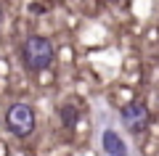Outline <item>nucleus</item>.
Returning <instances> with one entry per match:
<instances>
[{"label": "nucleus", "mask_w": 159, "mask_h": 156, "mask_svg": "<svg viewBox=\"0 0 159 156\" xmlns=\"http://www.w3.org/2000/svg\"><path fill=\"white\" fill-rule=\"evenodd\" d=\"M103 151H106L109 156H130V151H127V145H125V140L119 138L114 130H106L103 132Z\"/></svg>", "instance_id": "4"}, {"label": "nucleus", "mask_w": 159, "mask_h": 156, "mask_svg": "<svg viewBox=\"0 0 159 156\" xmlns=\"http://www.w3.org/2000/svg\"><path fill=\"white\" fill-rule=\"evenodd\" d=\"M77 109H72V106H61V119H64V124L66 127H74L77 124Z\"/></svg>", "instance_id": "5"}, {"label": "nucleus", "mask_w": 159, "mask_h": 156, "mask_svg": "<svg viewBox=\"0 0 159 156\" xmlns=\"http://www.w3.org/2000/svg\"><path fill=\"white\" fill-rule=\"evenodd\" d=\"M6 124L16 138H27L34 130V111L27 106V103H13L6 114Z\"/></svg>", "instance_id": "2"}, {"label": "nucleus", "mask_w": 159, "mask_h": 156, "mask_svg": "<svg viewBox=\"0 0 159 156\" xmlns=\"http://www.w3.org/2000/svg\"><path fill=\"white\" fill-rule=\"evenodd\" d=\"M122 124H125L133 135L143 132V130L148 127V109L143 106V103H127V106L122 109Z\"/></svg>", "instance_id": "3"}, {"label": "nucleus", "mask_w": 159, "mask_h": 156, "mask_svg": "<svg viewBox=\"0 0 159 156\" xmlns=\"http://www.w3.org/2000/svg\"><path fill=\"white\" fill-rule=\"evenodd\" d=\"M0 24H3V6H0Z\"/></svg>", "instance_id": "6"}, {"label": "nucleus", "mask_w": 159, "mask_h": 156, "mask_svg": "<svg viewBox=\"0 0 159 156\" xmlns=\"http://www.w3.org/2000/svg\"><path fill=\"white\" fill-rule=\"evenodd\" d=\"M53 56H56V48L43 34H32L21 45V58L27 64V69H32V72H43L45 66H51Z\"/></svg>", "instance_id": "1"}]
</instances>
